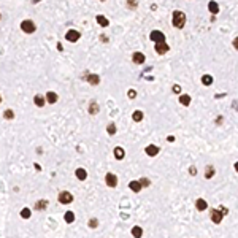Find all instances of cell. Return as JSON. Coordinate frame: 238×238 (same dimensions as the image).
Wrapping results in <instances>:
<instances>
[{
    "mask_svg": "<svg viewBox=\"0 0 238 238\" xmlns=\"http://www.w3.org/2000/svg\"><path fill=\"white\" fill-rule=\"evenodd\" d=\"M186 24V14L182 11H173V27L182 29Z\"/></svg>",
    "mask_w": 238,
    "mask_h": 238,
    "instance_id": "obj_1",
    "label": "cell"
},
{
    "mask_svg": "<svg viewBox=\"0 0 238 238\" xmlns=\"http://www.w3.org/2000/svg\"><path fill=\"white\" fill-rule=\"evenodd\" d=\"M21 30L26 32V34H34V32L37 30V26H35L34 21L26 19V21H23V23H21Z\"/></svg>",
    "mask_w": 238,
    "mask_h": 238,
    "instance_id": "obj_2",
    "label": "cell"
},
{
    "mask_svg": "<svg viewBox=\"0 0 238 238\" xmlns=\"http://www.w3.org/2000/svg\"><path fill=\"white\" fill-rule=\"evenodd\" d=\"M71 202H73V195H71L68 191H64V192L59 194V203L68 205V203H71Z\"/></svg>",
    "mask_w": 238,
    "mask_h": 238,
    "instance_id": "obj_3",
    "label": "cell"
},
{
    "mask_svg": "<svg viewBox=\"0 0 238 238\" xmlns=\"http://www.w3.org/2000/svg\"><path fill=\"white\" fill-rule=\"evenodd\" d=\"M80 37H81V34L78 30H73V29H70L67 34H65V40L67 41H73V43H76L80 40Z\"/></svg>",
    "mask_w": 238,
    "mask_h": 238,
    "instance_id": "obj_4",
    "label": "cell"
},
{
    "mask_svg": "<svg viewBox=\"0 0 238 238\" xmlns=\"http://www.w3.org/2000/svg\"><path fill=\"white\" fill-rule=\"evenodd\" d=\"M149 38H151L154 43H162V41H165V35H164L160 30H152L151 34H149Z\"/></svg>",
    "mask_w": 238,
    "mask_h": 238,
    "instance_id": "obj_5",
    "label": "cell"
},
{
    "mask_svg": "<svg viewBox=\"0 0 238 238\" xmlns=\"http://www.w3.org/2000/svg\"><path fill=\"white\" fill-rule=\"evenodd\" d=\"M105 182H107L108 187H116L118 186V176H116L114 173H107V176H105Z\"/></svg>",
    "mask_w": 238,
    "mask_h": 238,
    "instance_id": "obj_6",
    "label": "cell"
},
{
    "mask_svg": "<svg viewBox=\"0 0 238 238\" xmlns=\"http://www.w3.org/2000/svg\"><path fill=\"white\" fill-rule=\"evenodd\" d=\"M170 46L167 45V41H162V43H156V53L157 54H165L168 53Z\"/></svg>",
    "mask_w": 238,
    "mask_h": 238,
    "instance_id": "obj_7",
    "label": "cell"
},
{
    "mask_svg": "<svg viewBox=\"0 0 238 238\" xmlns=\"http://www.w3.org/2000/svg\"><path fill=\"white\" fill-rule=\"evenodd\" d=\"M86 80H87L89 84L97 86L98 83H100V76H98V75H92V73H86Z\"/></svg>",
    "mask_w": 238,
    "mask_h": 238,
    "instance_id": "obj_8",
    "label": "cell"
},
{
    "mask_svg": "<svg viewBox=\"0 0 238 238\" xmlns=\"http://www.w3.org/2000/svg\"><path fill=\"white\" fill-rule=\"evenodd\" d=\"M159 151H160V149H159L157 146H154V145H149V146H146V149H145V152L148 154V156H151V157L157 156Z\"/></svg>",
    "mask_w": 238,
    "mask_h": 238,
    "instance_id": "obj_9",
    "label": "cell"
},
{
    "mask_svg": "<svg viewBox=\"0 0 238 238\" xmlns=\"http://www.w3.org/2000/svg\"><path fill=\"white\" fill-rule=\"evenodd\" d=\"M211 221L214 224H221V221H222V214H221L219 209H213L211 211Z\"/></svg>",
    "mask_w": 238,
    "mask_h": 238,
    "instance_id": "obj_10",
    "label": "cell"
},
{
    "mask_svg": "<svg viewBox=\"0 0 238 238\" xmlns=\"http://www.w3.org/2000/svg\"><path fill=\"white\" fill-rule=\"evenodd\" d=\"M145 54L143 53H134V56H132V60H134V62L137 64V65H140V64H143L145 62Z\"/></svg>",
    "mask_w": 238,
    "mask_h": 238,
    "instance_id": "obj_11",
    "label": "cell"
},
{
    "mask_svg": "<svg viewBox=\"0 0 238 238\" xmlns=\"http://www.w3.org/2000/svg\"><path fill=\"white\" fill-rule=\"evenodd\" d=\"M75 175H76V178H78L80 181H86V178H87V171L84 168H76Z\"/></svg>",
    "mask_w": 238,
    "mask_h": 238,
    "instance_id": "obj_12",
    "label": "cell"
},
{
    "mask_svg": "<svg viewBox=\"0 0 238 238\" xmlns=\"http://www.w3.org/2000/svg\"><path fill=\"white\" fill-rule=\"evenodd\" d=\"M195 208L198 209V211H205V209L208 208V203H206V200H203V198H198V200L195 202Z\"/></svg>",
    "mask_w": 238,
    "mask_h": 238,
    "instance_id": "obj_13",
    "label": "cell"
},
{
    "mask_svg": "<svg viewBox=\"0 0 238 238\" xmlns=\"http://www.w3.org/2000/svg\"><path fill=\"white\" fill-rule=\"evenodd\" d=\"M57 98H59V97H57L56 92H53V91L46 92V102H48V103H56Z\"/></svg>",
    "mask_w": 238,
    "mask_h": 238,
    "instance_id": "obj_14",
    "label": "cell"
},
{
    "mask_svg": "<svg viewBox=\"0 0 238 238\" xmlns=\"http://www.w3.org/2000/svg\"><path fill=\"white\" fill-rule=\"evenodd\" d=\"M129 187H130L134 192H140V191H141V184H140V181H138V179L130 181V182H129Z\"/></svg>",
    "mask_w": 238,
    "mask_h": 238,
    "instance_id": "obj_15",
    "label": "cell"
},
{
    "mask_svg": "<svg viewBox=\"0 0 238 238\" xmlns=\"http://www.w3.org/2000/svg\"><path fill=\"white\" fill-rule=\"evenodd\" d=\"M208 10H209V11H211L213 14H218V13H219V5L216 3L214 0H211V2L208 3Z\"/></svg>",
    "mask_w": 238,
    "mask_h": 238,
    "instance_id": "obj_16",
    "label": "cell"
},
{
    "mask_svg": "<svg viewBox=\"0 0 238 238\" xmlns=\"http://www.w3.org/2000/svg\"><path fill=\"white\" fill-rule=\"evenodd\" d=\"M124 156H125V151H124L122 148H119V146L114 148V157H116V159H118V160H122Z\"/></svg>",
    "mask_w": 238,
    "mask_h": 238,
    "instance_id": "obj_17",
    "label": "cell"
},
{
    "mask_svg": "<svg viewBox=\"0 0 238 238\" xmlns=\"http://www.w3.org/2000/svg\"><path fill=\"white\" fill-rule=\"evenodd\" d=\"M214 173H216L214 167H213V165H208V167H206V171H205V178H206V179H211L213 176H214Z\"/></svg>",
    "mask_w": 238,
    "mask_h": 238,
    "instance_id": "obj_18",
    "label": "cell"
},
{
    "mask_svg": "<svg viewBox=\"0 0 238 238\" xmlns=\"http://www.w3.org/2000/svg\"><path fill=\"white\" fill-rule=\"evenodd\" d=\"M64 221H65L67 224H71V222L75 221V213H73V211H67V213L64 214Z\"/></svg>",
    "mask_w": 238,
    "mask_h": 238,
    "instance_id": "obj_19",
    "label": "cell"
},
{
    "mask_svg": "<svg viewBox=\"0 0 238 238\" xmlns=\"http://www.w3.org/2000/svg\"><path fill=\"white\" fill-rule=\"evenodd\" d=\"M46 206H48V202L46 200H38L35 203V209H37V211H43V209H46Z\"/></svg>",
    "mask_w": 238,
    "mask_h": 238,
    "instance_id": "obj_20",
    "label": "cell"
},
{
    "mask_svg": "<svg viewBox=\"0 0 238 238\" xmlns=\"http://www.w3.org/2000/svg\"><path fill=\"white\" fill-rule=\"evenodd\" d=\"M97 23H98V26H102V27H108V24H110V21L105 18V16H102V14H98L97 16Z\"/></svg>",
    "mask_w": 238,
    "mask_h": 238,
    "instance_id": "obj_21",
    "label": "cell"
},
{
    "mask_svg": "<svg viewBox=\"0 0 238 238\" xmlns=\"http://www.w3.org/2000/svg\"><path fill=\"white\" fill-rule=\"evenodd\" d=\"M132 235H134V238H141L143 229H141V227H138V225H135L134 229H132Z\"/></svg>",
    "mask_w": 238,
    "mask_h": 238,
    "instance_id": "obj_22",
    "label": "cell"
},
{
    "mask_svg": "<svg viewBox=\"0 0 238 238\" xmlns=\"http://www.w3.org/2000/svg\"><path fill=\"white\" fill-rule=\"evenodd\" d=\"M179 103L182 105V107H189L191 105V97L189 95H181L179 97Z\"/></svg>",
    "mask_w": 238,
    "mask_h": 238,
    "instance_id": "obj_23",
    "label": "cell"
},
{
    "mask_svg": "<svg viewBox=\"0 0 238 238\" xmlns=\"http://www.w3.org/2000/svg\"><path fill=\"white\" fill-rule=\"evenodd\" d=\"M34 103L37 105V107L41 108V107H45V98H43L41 95H35L34 97Z\"/></svg>",
    "mask_w": 238,
    "mask_h": 238,
    "instance_id": "obj_24",
    "label": "cell"
},
{
    "mask_svg": "<svg viewBox=\"0 0 238 238\" xmlns=\"http://www.w3.org/2000/svg\"><path fill=\"white\" fill-rule=\"evenodd\" d=\"M132 119H134L135 122H140V121H143V113L140 110H137V111H134V114H132Z\"/></svg>",
    "mask_w": 238,
    "mask_h": 238,
    "instance_id": "obj_25",
    "label": "cell"
},
{
    "mask_svg": "<svg viewBox=\"0 0 238 238\" xmlns=\"http://www.w3.org/2000/svg\"><path fill=\"white\" fill-rule=\"evenodd\" d=\"M202 83H203L205 86H209L213 83V76L211 75H203L202 76Z\"/></svg>",
    "mask_w": 238,
    "mask_h": 238,
    "instance_id": "obj_26",
    "label": "cell"
},
{
    "mask_svg": "<svg viewBox=\"0 0 238 238\" xmlns=\"http://www.w3.org/2000/svg\"><path fill=\"white\" fill-rule=\"evenodd\" d=\"M3 118L7 119V121H11V119H14V111H13V110H5V113H3Z\"/></svg>",
    "mask_w": 238,
    "mask_h": 238,
    "instance_id": "obj_27",
    "label": "cell"
},
{
    "mask_svg": "<svg viewBox=\"0 0 238 238\" xmlns=\"http://www.w3.org/2000/svg\"><path fill=\"white\" fill-rule=\"evenodd\" d=\"M98 110H100V108H98V105H97L95 102H92V103L89 105V113H91V114H97Z\"/></svg>",
    "mask_w": 238,
    "mask_h": 238,
    "instance_id": "obj_28",
    "label": "cell"
},
{
    "mask_svg": "<svg viewBox=\"0 0 238 238\" xmlns=\"http://www.w3.org/2000/svg\"><path fill=\"white\" fill-rule=\"evenodd\" d=\"M30 216H32L30 209L29 208H23V211H21V218H23V219H29Z\"/></svg>",
    "mask_w": 238,
    "mask_h": 238,
    "instance_id": "obj_29",
    "label": "cell"
},
{
    "mask_svg": "<svg viewBox=\"0 0 238 238\" xmlns=\"http://www.w3.org/2000/svg\"><path fill=\"white\" fill-rule=\"evenodd\" d=\"M107 132H108V135H114V134H116V125H114L113 122H111V124H108Z\"/></svg>",
    "mask_w": 238,
    "mask_h": 238,
    "instance_id": "obj_30",
    "label": "cell"
},
{
    "mask_svg": "<svg viewBox=\"0 0 238 238\" xmlns=\"http://www.w3.org/2000/svg\"><path fill=\"white\" fill-rule=\"evenodd\" d=\"M138 181H140V184H141V187H148L149 184H151V181H149L148 178H140V179H138Z\"/></svg>",
    "mask_w": 238,
    "mask_h": 238,
    "instance_id": "obj_31",
    "label": "cell"
},
{
    "mask_svg": "<svg viewBox=\"0 0 238 238\" xmlns=\"http://www.w3.org/2000/svg\"><path fill=\"white\" fill-rule=\"evenodd\" d=\"M97 225H98V221H97L95 218H92V219L89 221V227H91V229H95Z\"/></svg>",
    "mask_w": 238,
    "mask_h": 238,
    "instance_id": "obj_32",
    "label": "cell"
},
{
    "mask_svg": "<svg viewBox=\"0 0 238 238\" xmlns=\"http://www.w3.org/2000/svg\"><path fill=\"white\" fill-rule=\"evenodd\" d=\"M127 5H129V8L135 10L137 8V0H127Z\"/></svg>",
    "mask_w": 238,
    "mask_h": 238,
    "instance_id": "obj_33",
    "label": "cell"
},
{
    "mask_svg": "<svg viewBox=\"0 0 238 238\" xmlns=\"http://www.w3.org/2000/svg\"><path fill=\"white\" fill-rule=\"evenodd\" d=\"M218 209L221 211V214H222V216H227V214H229V209H227L225 206H219Z\"/></svg>",
    "mask_w": 238,
    "mask_h": 238,
    "instance_id": "obj_34",
    "label": "cell"
},
{
    "mask_svg": "<svg viewBox=\"0 0 238 238\" xmlns=\"http://www.w3.org/2000/svg\"><path fill=\"white\" fill-rule=\"evenodd\" d=\"M171 91H173L175 94H179V92H181V86H178V84H175L173 87H171Z\"/></svg>",
    "mask_w": 238,
    "mask_h": 238,
    "instance_id": "obj_35",
    "label": "cell"
},
{
    "mask_svg": "<svg viewBox=\"0 0 238 238\" xmlns=\"http://www.w3.org/2000/svg\"><path fill=\"white\" fill-rule=\"evenodd\" d=\"M129 97H130V98H135V97H137L135 89H130V91H129Z\"/></svg>",
    "mask_w": 238,
    "mask_h": 238,
    "instance_id": "obj_36",
    "label": "cell"
},
{
    "mask_svg": "<svg viewBox=\"0 0 238 238\" xmlns=\"http://www.w3.org/2000/svg\"><path fill=\"white\" fill-rule=\"evenodd\" d=\"M189 173H191V175H197V168H195V167H191V168H189Z\"/></svg>",
    "mask_w": 238,
    "mask_h": 238,
    "instance_id": "obj_37",
    "label": "cell"
},
{
    "mask_svg": "<svg viewBox=\"0 0 238 238\" xmlns=\"http://www.w3.org/2000/svg\"><path fill=\"white\" fill-rule=\"evenodd\" d=\"M233 48H235V49H238V37L233 40Z\"/></svg>",
    "mask_w": 238,
    "mask_h": 238,
    "instance_id": "obj_38",
    "label": "cell"
},
{
    "mask_svg": "<svg viewBox=\"0 0 238 238\" xmlns=\"http://www.w3.org/2000/svg\"><path fill=\"white\" fill-rule=\"evenodd\" d=\"M233 167H235V170H236V173H238V162H235V165H233Z\"/></svg>",
    "mask_w": 238,
    "mask_h": 238,
    "instance_id": "obj_39",
    "label": "cell"
},
{
    "mask_svg": "<svg viewBox=\"0 0 238 238\" xmlns=\"http://www.w3.org/2000/svg\"><path fill=\"white\" fill-rule=\"evenodd\" d=\"M0 103H2V95H0Z\"/></svg>",
    "mask_w": 238,
    "mask_h": 238,
    "instance_id": "obj_40",
    "label": "cell"
},
{
    "mask_svg": "<svg viewBox=\"0 0 238 238\" xmlns=\"http://www.w3.org/2000/svg\"><path fill=\"white\" fill-rule=\"evenodd\" d=\"M34 2H35V3H37V2H40V0H34Z\"/></svg>",
    "mask_w": 238,
    "mask_h": 238,
    "instance_id": "obj_41",
    "label": "cell"
},
{
    "mask_svg": "<svg viewBox=\"0 0 238 238\" xmlns=\"http://www.w3.org/2000/svg\"><path fill=\"white\" fill-rule=\"evenodd\" d=\"M100 2H105V0H100Z\"/></svg>",
    "mask_w": 238,
    "mask_h": 238,
    "instance_id": "obj_42",
    "label": "cell"
},
{
    "mask_svg": "<svg viewBox=\"0 0 238 238\" xmlns=\"http://www.w3.org/2000/svg\"><path fill=\"white\" fill-rule=\"evenodd\" d=\"M0 18H2V16H0Z\"/></svg>",
    "mask_w": 238,
    "mask_h": 238,
    "instance_id": "obj_43",
    "label": "cell"
}]
</instances>
